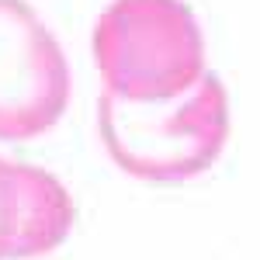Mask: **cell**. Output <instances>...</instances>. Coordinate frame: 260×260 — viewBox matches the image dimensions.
Instances as JSON below:
<instances>
[{"label": "cell", "instance_id": "obj_4", "mask_svg": "<svg viewBox=\"0 0 260 260\" xmlns=\"http://www.w3.org/2000/svg\"><path fill=\"white\" fill-rule=\"evenodd\" d=\"M73 198L49 170L0 156V260L42 257L73 229Z\"/></svg>", "mask_w": 260, "mask_h": 260}, {"label": "cell", "instance_id": "obj_2", "mask_svg": "<svg viewBox=\"0 0 260 260\" xmlns=\"http://www.w3.org/2000/svg\"><path fill=\"white\" fill-rule=\"evenodd\" d=\"M98 132L125 174L149 184H180L219 160L229 139V98L215 73H205L174 111H149L104 90Z\"/></svg>", "mask_w": 260, "mask_h": 260}, {"label": "cell", "instance_id": "obj_1", "mask_svg": "<svg viewBox=\"0 0 260 260\" xmlns=\"http://www.w3.org/2000/svg\"><path fill=\"white\" fill-rule=\"evenodd\" d=\"M104 90L132 104L184 98L205 77V39L184 0H111L94 24Z\"/></svg>", "mask_w": 260, "mask_h": 260}, {"label": "cell", "instance_id": "obj_3", "mask_svg": "<svg viewBox=\"0 0 260 260\" xmlns=\"http://www.w3.org/2000/svg\"><path fill=\"white\" fill-rule=\"evenodd\" d=\"M70 101V66L56 35L24 0H0V139L49 132Z\"/></svg>", "mask_w": 260, "mask_h": 260}]
</instances>
